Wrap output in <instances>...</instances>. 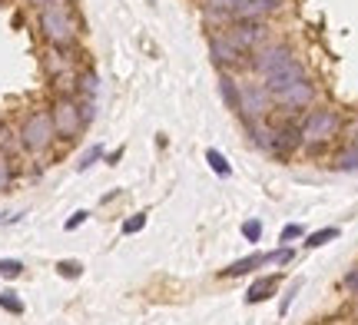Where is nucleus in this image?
I'll return each instance as SVG.
<instances>
[{"instance_id":"nucleus-16","label":"nucleus","mask_w":358,"mask_h":325,"mask_svg":"<svg viewBox=\"0 0 358 325\" xmlns=\"http://www.w3.org/2000/svg\"><path fill=\"white\" fill-rule=\"evenodd\" d=\"M302 239H306V243H302L306 249H322V246H329V243L338 239V226H322L315 233H306Z\"/></svg>"},{"instance_id":"nucleus-27","label":"nucleus","mask_w":358,"mask_h":325,"mask_svg":"<svg viewBox=\"0 0 358 325\" xmlns=\"http://www.w3.org/2000/svg\"><path fill=\"white\" fill-rule=\"evenodd\" d=\"M20 275H24L20 259H0V279H20Z\"/></svg>"},{"instance_id":"nucleus-5","label":"nucleus","mask_w":358,"mask_h":325,"mask_svg":"<svg viewBox=\"0 0 358 325\" xmlns=\"http://www.w3.org/2000/svg\"><path fill=\"white\" fill-rule=\"evenodd\" d=\"M222 34H226L245 57L256 53L259 47H266L268 37H272V30H268L266 20H229V24L222 27Z\"/></svg>"},{"instance_id":"nucleus-8","label":"nucleus","mask_w":358,"mask_h":325,"mask_svg":"<svg viewBox=\"0 0 358 325\" xmlns=\"http://www.w3.org/2000/svg\"><path fill=\"white\" fill-rule=\"evenodd\" d=\"M272 110H275V103H272V96H268L266 83L262 80H249V83H243V113H239V120L243 123H252V120H268L272 117Z\"/></svg>"},{"instance_id":"nucleus-6","label":"nucleus","mask_w":358,"mask_h":325,"mask_svg":"<svg viewBox=\"0 0 358 325\" xmlns=\"http://www.w3.org/2000/svg\"><path fill=\"white\" fill-rule=\"evenodd\" d=\"M268 127H272V140H268V153L272 157L289 159L292 153L302 150V136H299V120L292 113H285L282 120L268 117Z\"/></svg>"},{"instance_id":"nucleus-12","label":"nucleus","mask_w":358,"mask_h":325,"mask_svg":"<svg viewBox=\"0 0 358 325\" xmlns=\"http://www.w3.org/2000/svg\"><path fill=\"white\" fill-rule=\"evenodd\" d=\"M282 286V273H266V275H256L252 286L245 292V305H259V302H268Z\"/></svg>"},{"instance_id":"nucleus-33","label":"nucleus","mask_w":358,"mask_h":325,"mask_svg":"<svg viewBox=\"0 0 358 325\" xmlns=\"http://www.w3.org/2000/svg\"><path fill=\"white\" fill-rule=\"evenodd\" d=\"M24 219V212H0V226H7V222H20Z\"/></svg>"},{"instance_id":"nucleus-28","label":"nucleus","mask_w":358,"mask_h":325,"mask_svg":"<svg viewBox=\"0 0 358 325\" xmlns=\"http://www.w3.org/2000/svg\"><path fill=\"white\" fill-rule=\"evenodd\" d=\"M306 236V229L299 226V222H289L285 229L279 233V246H289V243H295V239H302Z\"/></svg>"},{"instance_id":"nucleus-4","label":"nucleus","mask_w":358,"mask_h":325,"mask_svg":"<svg viewBox=\"0 0 358 325\" xmlns=\"http://www.w3.org/2000/svg\"><path fill=\"white\" fill-rule=\"evenodd\" d=\"M47 110H50L53 130H57V143H77L80 133L87 130V123L80 117L77 96H53V103Z\"/></svg>"},{"instance_id":"nucleus-21","label":"nucleus","mask_w":358,"mask_h":325,"mask_svg":"<svg viewBox=\"0 0 358 325\" xmlns=\"http://www.w3.org/2000/svg\"><path fill=\"white\" fill-rule=\"evenodd\" d=\"M17 180V166H13V157L7 153H0V193H7Z\"/></svg>"},{"instance_id":"nucleus-1","label":"nucleus","mask_w":358,"mask_h":325,"mask_svg":"<svg viewBox=\"0 0 358 325\" xmlns=\"http://www.w3.org/2000/svg\"><path fill=\"white\" fill-rule=\"evenodd\" d=\"M342 127L345 117L335 106H308L299 117V136H302V150L306 153H322L329 150L335 140H342Z\"/></svg>"},{"instance_id":"nucleus-30","label":"nucleus","mask_w":358,"mask_h":325,"mask_svg":"<svg viewBox=\"0 0 358 325\" xmlns=\"http://www.w3.org/2000/svg\"><path fill=\"white\" fill-rule=\"evenodd\" d=\"M87 219H90L87 209H77V212H73V216H70V219L64 222V229H66V233H73V229H80V226H83Z\"/></svg>"},{"instance_id":"nucleus-17","label":"nucleus","mask_w":358,"mask_h":325,"mask_svg":"<svg viewBox=\"0 0 358 325\" xmlns=\"http://www.w3.org/2000/svg\"><path fill=\"white\" fill-rule=\"evenodd\" d=\"M96 93H100V77L93 70H77V96L96 100Z\"/></svg>"},{"instance_id":"nucleus-29","label":"nucleus","mask_w":358,"mask_h":325,"mask_svg":"<svg viewBox=\"0 0 358 325\" xmlns=\"http://www.w3.org/2000/svg\"><path fill=\"white\" fill-rule=\"evenodd\" d=\"M342 286H345V292L352 296V299H358V262L352 266L345 273V279H342Z\"/></svg>"},{"instance_id":"nucleus-15","label":"nucleus","mask_w":358,"mask_h":325,"mask_svg":"<svg viewBox=\"0 0 358 325\" xmlns=\"http://www.w3.org/2000/svg\"><path fill=\"white\" fill-rule=\"evenodd\" d=\"M332 169H338V173H358V146L342 143V150L332 157Z\"/></svg>"},{"instance_id":"nucleus-26","label":"nucleus","mask_w":358,"mask_h":325,"mask_svg":"<svg viewBox=\"0 0 358 325\" xmlns=\"http://www.w3.org/2000/svg\"><path fill=\"white\" fill-rule=\"evenodd\" d=\"M57 273L64 275V279H80V275H83V262H77V259H60V262H57Z\"/></svg>"},{"instance_id":"nucleus-11","label":"nucleus","mask_w":358,"mask_h":325,"mask_svg":"<svg viewBox=\"0 0 358 325\" xmlns=\"http://www.w3.org/2000/svg\"><path fill=\"white\" fill-rule=\"evenodd\" d=\"M302 77H308V70L302 66V60H299V57H292L289 64H282L279 70H272L268 77H262V83H266L268 96H275L279 90H285V87H292L295 80H302Z\"/></svg>"},{"instance_id":"nucleus-31","label":"nucleus","mask_w":358,"mask_h":325,"mask_svg":"<svg viewBox=\"0 0 358 325\" xmlns=\"http://www.w3.org/2000/svg\"><path fill=\"white\" fill-rule=\"evenodd\" d=\"M299 289H302V282H292V286H289V292H285V299H282V305H279L282 315L289 312V305H292V299H295V292H299Z\"/></svg>"},{"instance_id":"nucleus-3","label":"nucleus","mask_w":358,"mask_h":325,"mask_svg":"<svg viewBox=\"0 0 358 325\" xmlns=\"http://www.w3.org/2000/svg\"><path fill=\"white\" fill-rule=\"evenodd\" d=\"M17 140H20V150L27 157H43L57 146V130H53V120L47 106H37L24 113L20 127H17Z\"/></svg>"},{"instance_id":"nucleus-13","label":"nucleus","mask_w":358,"mask_h":325,"mask_svg":"<svg viewBox=\"0 0 358 325\" xmlns=\"http://www.w3.org/2000/svg\"><path fill=\"white\" fill-rule=\"evenodd\" d=\"M219 93H222V103L239 117L243 113V83L236 80V73H219Z\"/></svg>"},{"instance_id":"nucleus-2","label":"nucleus","mask_w":358,"mask_h":325,"mask_svg":"<svg viewBox=\"0 0 358 325\" xmlns=\"http://www.w3.org/2000/svg\"><path fill=\"white\" fill-rule=\"evenodd\" d=\"M37 30H40V37L47 40V47L70 50L80 37L77 13H73V7L66 0H53L50 7L37 10Z\"/></svg>"},{"instance_id":"nucleus-32","label":"nucleus","mask_w":358,"mask_h":325,"mask_svg":"<svg viewBox=\"0 0 358 325\" xmlns=\"http://www.w3.org/2000/svg\"><path fill=\"white\" fill-rule=\"evenodd\" d=\"M123 153H127V150L120 146V150H113V153H106V157H103V163H106V166H116V163L123 159Z\"/></svg>"},{"instance_id":"nucleus-24","label":"nucleus","mask_w":358,"mask_h":325,"mask_svg":"<svg viewBox=\"0 0 358 325\" xmlns=\"http://www.w3.org/2000/svg\"><path fill=\"white\" fill-rule=\"evenodd\" d=\"M239 233H243V239L245 243H262V219H245L243 226H239Z\"/></svg>"},{"instance_id":"nucleus-10","label":"nucleus","mask_w":358,"mask_h":325,"mask_svg":"<svg viewBox=\"0 0 358 325\" xmlns=\"http://www.w3.org/2000/svg\"><path fill=\"white\" fill-rule=\"evenodd\" d=\"M285 0H229L226 7V24L229 20H266L272 13H279Z\"/></svg>"},{"instance_id":"nucleus-14","label":"nucleus","mask_w":358,"mask_h":325,"mask_svg":"<svg viewBox=\"0 0 358 325\" xmlns=\"http://www.w3.org/2000/svg\"><path fill=\"white\" fill-rule=\"evenodd\" d=\"M256 269H262V252H249V256H243V259L229 262L226 269H219L216 279H243V275L256 273Z\"/></svg>"},{"instance_id":"nucleus-19","label":"nucleus","mask_w":358,"mask_h":325,"mask_svg":"<svg viewBox=\"0 0 358 325\" xmlns=\"http://www.w3.org/2000/svg\"><path fill=\"white\" fill-rule=\"evenodd\" d=\"M206 163H209V169H213L216 176H222V180H229L232 176L229 159L222 157V150H216V146H209V150H206Z\"/></svg>"},{"instance_id":"nucleus-22","label":"nucleus","mask_w":358,"mask_h":325,"mask_svg":"<svg viewBox=\"0 0 358 325\" xmlns=\"http://www.w3.org/2000/svg\"><path fill=\"white\" fill-rule=\"evenodd\" d=\"M0 309L10 315H24V299H20L17 292H10V289H3V292H0Z\"/></svg>"},{"instance_id":"nucleus-18","label":"nucleus","mask_w":358,"mask_h":325,"mask_svg":"<svg viewBox=\"0 0 358 325\" xmlns=\"http://www.w3.org/2000/svg\"><path fill=\"white\" fill-rule=\"evenodd\" d=\"M17 150H20V140H17V127H13V123H7V120H0V153L13 157Z\"/></svg>"},{"instance_id":"nucleus-20","label":"nucleus","mask_w":358,"mask_h":325,"mask_svg":"<svg viewBox=\"0 0 358 325\" xmlns=\"http://www.w3.org/2000/svg\"><path fill=\"white\" fill-rule=\"evenodd\" d=\"M292 259H295L292 246H275V249H268V252H262V269L266 266H289Z\"/></svg>"},{"instance_id":"nucleus-25","label":"nucleus","mask_w":358,"mask_h":325,"mask_svg":"<svg viewBox=\"0 0 358 325\" xmlns=\"http://www.w3.org/2000/svg\"><path fill=\"white\" fill-rule=\"evenodd\" d=\"M103 157H106V153H103V146H100V143H96V146H90L87 153H83V157H80L77 169H80V173H87L90 166H96V163H103Z\"/></svg>"},{"instance_id":"nucleus-7","label":"nucleus","mask_w":358,"mask_h":325,"mask_svg":"<svg viewBox=\"0 0 358 325\" xmlns=\"http://www.w3.org/2000/svg\"><path fill=\"white\" fill-rule=\"evenodd\" d=\"M209 57H213V64H216L222 73H236V70L249 66V57H245L222 30H213V34H209Z\"/></svg>"},{"instance_id":"nucleus-23","label":"nucleus","mask_w":358,"mask_h":325,"mask_svg":"<svg viewBox=\"0 0 358 325\" xmlns=\"http://www.w3.org/2000/svg\"><path fill=\"white\" fill-rule=\"evenodd\" d=\"M146 222H150V212H133L129 219H123V236H136V233H143L146 229Z\"/></svg>"},{"instance_id":"nucleus-9","label":"nucleus","mask_w":358,"mask_h":325,"mask_svg":"<svg viewBox=\"0 0 358 325\" xmlns=\"http://www.w3.org/2000/svg\"><path fill=\"white\" fill-rule=\"evenodd\" d=\"M292 57H295V50L289 43H272V40H268L266 47H259L256 53H249V70L262 80V77H268L272 70H279L282 64H289Z\"/></svg>"},{"instance_id":"nucleus-34","label":"nucleus","mask_w":358,"mask_h":325,"mask_svg":"<svg viewBox=\"0 0 358 325\" xmlns=\"http://www.w3.org/2000/svg\"><path fill=\"white\" fill-rule=\"evenodd\" d=\"M27 3H30V7H34V10H43V7H50L53 0H27Z\"/></svg>"}]
</instances>
